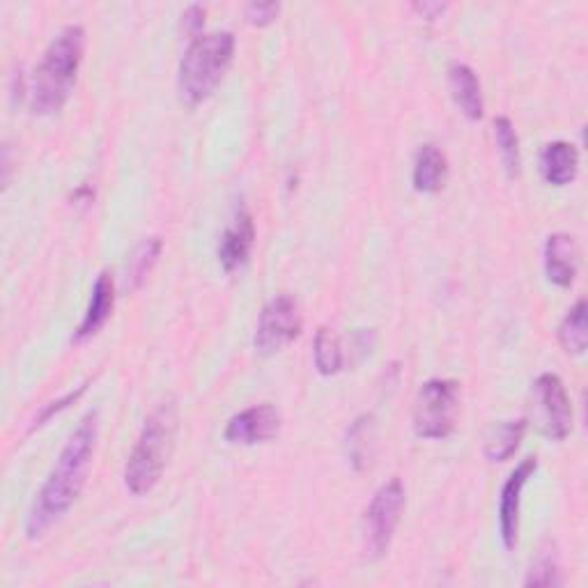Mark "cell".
<instances>
[{
    "label": "cell",
    "instance_id": "cell-1",
    "mask_svg": "<svg viewBox=\"0 0 588 588\" xmlns=\"http://www.w3.org/2000/svg\"><path fill=\"white\" fill-rule=\"evenodd\" d=\"M100 439V414L88 412L60 450L26 517L28 540L42 538L79 501Z\"/></svg>",
    "mask_w": 588,
    "mask_h": 588
},
{
    "label": "cell",
    "instance_id": "cell-2",
    "mask_svg": "<svg viewBox=\"0 0 588 588\" xmlns=\"http://www.w3.org/2000/svg\"><path fill=\"white\" fill-rule=\"evenodd\" d=\"M85 53V30L62 28L47 47L30 83V109L36 115H55L70 102Z\"/></svg>",
    "mask_w": 588,
    "mask_h": 588
},
{
    "label": "cell",
    "instance_id": "cell-3",
    "mask_svg": "<svg viewBox=\"0 0 588 588\" xmlns=\"http://www.w3.org/2000/svg\"><path fill=\"white\" fill-rule=\"evenodd\" d=\"M235 36L231 30L207 32L193 38L180 60L178 90L184 107L195 109L207 102L212 92L221 85L225 72L231 70L235 58Z\"/></svg>",
    "mask_w": 588,
    "mask_h": 588
},
{
    "label": "cell",
    "instance_id": "cell-4",
    "mask_svg": "<svg viewBox=\"0 0 588 588\" xmlns=\"http://www.w3.org/2000/svg\"><path fill=\"white\" fill-rule=\"evenodd\" d=\"M178 433V407L173 401L161 403L148 418L141 437L124 467V485L132 495L145 497L156 487L169 465Z\"/></svg>",
    "mask_w": 588,
    "mask_h": 588
},
{
    "label": "cell",
    "instance_id": "cell-5",
    "mask_svg": "<svg viewBox=\"0 0 588 588\" xmlns=\"http://www.w3.org/2000/svg\"><path fill=\"white\" fill-rule=\"evenodd\" d=\"M460 384L455 379H428L420 386L414 405V433L420 439H446L455 430Z\"/></svg>",
    "mask_w": 588,
    "mask_h": 588
},
{
    "label": "cell",
    "instance_id": "cell-6",
    "mask_svg": "<svg viewBox=\"0 0 588 588\" xmlns=\"http://www.w3.org/2000/svg\"><path fill=\"white\" fill-rule=\"evenodd\" d=\"M405 485L401 478H391L373 495L364 513V538L368 559H379L388 551L405 510Z\"/></svg>",
    "mask_w": 588,
    "mask_h": 588
},
{
    "label": "cell",
    "instance_id": "cell-7",
    "mask_svg": "<svg viewBox=\"0 0 588 588\" xmlns=\"http://www.w3.org/2000/svg\"><path fill=\"white\" fill-rule=\"evenodd\" d=\"M302 326L304 322L297 300L290 294H278L260 313L253 347L260 356H274L300 338Z\"/></svg>",
    "mask_w": 588,
    "mask_h": 588
},
{
    "label": "cell",
    "instance_id": "cell-8",
    "mask_svg": "<svg viewBox=\"0 0 588 588\" xmlns=\"http://www.w3.org/2000/svg\"><path fill=\"white\" fill-rule=\"evenodd\" d=\"M534 403L538 430L551 442H564L572 430V407L561 377L543 373L534 382Z\"/></svg>",
    "mask_w": 588,
    "mask_h": 588
},
{
    "label": "cell",
    "instance_id": "cell-9",
    "mask_svg": "<svg viewBox=\"0 0 588 588\" xmlns=\"http://www.w3.org/2000/svg\"><path fill=\"white\" fill-rule=\"evenodd\" d=\"M281 433V414L274 405L263 403L235 414L223 430L227 444L235 446H255L276 439Z\"/></svg>",
    "mask_w": 588,
    "mask_h": 588
},
{
    "label": "cell",
    "instance_id": "cell-10",
    "mask_svg": "<svg viewBox=\"0 0 588 588\" xmlns=\"http://www.w3.org/2000/svg\"><path fill=\"white\" fill-rule=\"evenodd\" d=\"M538 469V457H525L506 478L501 495H499V536L501 545L513 551L517 547L519 536V508H521V493L529 483V478Z\"/></svg>",
    "mask_w": 588,
    "mask_h": 588
},
{
    "label": "cell",
    "instance_id": "cell-11",
    "mask_svg": "<svg viewBox=\"0 0 588 588\" xmlns=\"http://www.w3.org/2000/svg\"><path fill=\"white\" fill-rule=\"evenodd\" d=\"M255 242V223L253 216L246 210H240L233 219V223L225 227L216 255H219V263L223 267V272H237L240 267L246 265V260L251 255Z\"/></svg>",
    "mask_w": 588,
    "mask_h": 588
},
{
    "label": "cell",
    "instance_id": "cell-12",
    "mask_svg": "<svg viewBox=\"0 0 588 588\" xmlns=\"http://www.w3.org/2000/svg\"><path fill=\"white\" fill-rule=\"evenodd\" d=\"M579 272V246L572 235L554 233L545 242V274L557 287H572Z\"/></svg>",
    "mask_w": 588,
    "mask_h": 588
},
{
    "label": "cell",
    "instance_id": "cell-13",
    "mask_svg": "<svg viewBox=\"0 0 588 588\" xmlns=\"http://www.w3.org/2000/svg\"><path fill=\"white\" fill-rule=\"evenodd\" d=\"M113 306H115V283H113L111 272H102L92 285V297H90V304H88V311L81 324L77 326L74 341L81 343L100 334L104 330V324L109 322V317L113 315Z\"/></svg>",
    "mask_w": 588,
    "mask_h": 588
},
{
    "label": "cell",
    "instance_id": "cell-14",
    "mask_svg": "<svg viewBox=\"0 0 588 588\" xmlns=\"http://www.w3.org/2000/svg\"><path fill=\"white\" fill-rule=\"evenodd\" d=\"M448 88L455 107L460 109V113L478 122L485 113V102H483V90L476 72L465 62H453L448 68Z\"/></svg>",
    "mask_w": 588,
    "mask_h": 588
},
{
    "label": "cell",
    "instance_id": "cell-15",
    "mask_svg": "<svg viewBox=\"0 0 588 588\" xmlns=\"http://www.w3.org/2000/svg\"><path fill=\"white\" fill-rule=\"evenodd\" d=\"M540 173L551 186H568L579 173V150L568 141L547 143L540 152Z\"/></svg>",
    "mask_w": 588,
    "mask_h": 588
},
{
    "label": "cell",
    "instance_id": "cell-16",
    "mask_svg": "<svg viewBox=\"0 0 588 588\" xmlns=\"http://www.w3.org/2000/svg\"><path fill=\"white\" fill-rule=\"evenodd\" d=\"M446 180H448L446 154L435 143L420 145L414 159V171H412L414 189L418 193H439Z\"/></svg>",
    "mask_w": 588,
    "mask_h": 588
},
{
    "label": "cell",
    "instance_id": "cell-17",
    "mask_svg": "<svg viewBox=\"0 0 588 588\" xmlns=\"http://www.w3.org/2000/svg\"><path fill=\"white\" fill-rule=\"evenodd\" d=\"M345 457L354 472H366L375 457V416L362 414L345 433Z\"/></svg>",
    "mask_w": 588,
    "mask_h": 588
},
{
    "label": "cell",
    "instance_id": "cell-18",
    "mask_svg": "<svg viewBox=\"0 0 588 588\" xmlns=\"http://www.w3.org/2000/svg\"><path fill=\"white\" fill-rule=\"evenodd\" d=\"M527 433V418H513V420H501L499 426L489 430L485 437L483 453L489 463H506L517 453L521 439Z\"/></svg>",
    "mask_w": 588,
    "mask_h": 588
},
{
    "label": "cell",
    "instance_id": "cell-19",
    "mask_svg": "<svg viewBox=\"0 0 588 588\" xmlns=\"http://www.w3.org/2000/svg\"><path fill=\"white\" fill-rule=\"evenodd\" d=\"M588 306L584 300H579L561 320L559 324V343L561 347L572 354V356H581L586 352L588 345V320H586Z\"/></svg>",
    "mask_w": 588,
    "mask_h": 588
},
{
    "label": "cell",
    "instance_id": "cell-20",
    "mask_svg": "<svg viewBox=\"0 0 588 588\" xmlns=\"http://www.w3.org/2000/svg\"><path fill=\"white\" fill-rule=\"evenodd\" d=\"M313 362L322 377H332L343 371V349L341 338L330 326H320L313 343Z\"/></svg>",
    "mask_w": 588,
    "mask_h": 588
},
{
    "label": "cell",
    "instance_id": "cell-21",
    "mask_svg": "<svg viewBox=\"0 0 588 588\" xmlns=\"http://www.w3.org/2000/svg\"><path fill=\"white\" fill-rule=\"evenodd\" d=\"M495 139L508 178H517L521 171V154H519V139L510 118L506 115L495 118Z\"/></svg>",
    "mask_w": 588,
    "mask_h": 588
},
{
    "label": "cell",
    "instance_id": "cell-22",
    "mask_svg": "<svg viewBox=\"0 0 588 588\" xmlns=\"http://www.w3.org/2000/svg\"><path fill=\"white\" fill-rule=\"evenodd\" d=\"M161 249H163V242L159 237L143 240L134 249L132 257H129V265H126V276H129V283H132V287H141L145 283L152 267L156 265Z\"/></svg>",
    "mask_w": 588,
    "mask_h": 588
},
{
    "label": "cell",
    "instance_id": "cell-23",
    "mask_svg": "<svg viewBox=\"0 0 588 588\" xmlns=\"http://www.w3.org/2000/svg\"><path fill=\"white\" fill-rule=\"evenodd\" d=\"M561 584V575H559V564L554 557H549V554H545V557H540L527 579H525V586H559Z\"/></svg>",
    "mask_w": 588,
    "mask_h": 588
},
{
    "label": "cell",
    "instance_id": "cell-24",
    "mask_svg": "<svg viewBox=\"0 0 588 588\" xmlns=\"http://www.w3.org/2000/svg\"><path fill=\"white\" fill-rule=\"evenodd\" d=\"M244 14H246V21L251 26L265 28V26H272L278 19L281 6L278 3H249Z\"/></svg>",
    "mask_w": 588,
    "mask_h": 588
},
{
    "label": "cell",
    "instance_id": "cell-25",
    "mask_svg": "<svg viewBox=\"0 0 588 588\" xmlns=\"http://www.w3.org/2000/svg\"><path fill=\"white\" fill-rule=\"evenodd\" d=\"M85 386L88 384H83V386H79L77 391H72V394H68V396H64V398H60V401H53V403H49L44 409H42V414L36 418V423H32V428H30V433H36L38 428H42L44 426V423L49 420V418H53L58 412H62V409H68L72 403H77L81 396H83V391H85Z\"/></svg>",
    "mask_w": 588,
    "mask_h": 588
},
{
    "label": "cell",
    "instance_id": "cell-26",
    "mask_svg": "<svg viewBox=\"0 0 588 588\" xmlns=\"http://www.w3.org/2000/svg\"><path fill=\"white\" fill-rule=\"evenodd\" d=\"M182 23L184 30L189 32L191 38H199L203 36V26H205V8L201 6H191L184 14H182Z\"/></svg>",
    "mask_w": 588,
    "mask_h": 588
},
{
    "label": "cell",
    "instance_id": "cell-27",
    "mask_svg": "<svg viewBox=\"0 0 588 588\" xmlns=\"http://www.w3.org/2000/svg\"><path fill=\"white\" fill-rule=\"evenodd\" d=\"M414 10H416L423 19L435 21V19H439V17L448 10V6H446V3H414Z\"/></svg>",
    "mask_w": 588,
    "mask_h": 588
}]
</instances>
